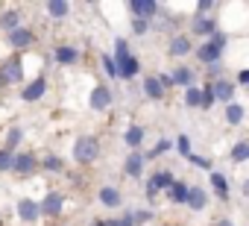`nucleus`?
<instances>
[{"label":"nucleus","instance_id":"f257e3e1","mask_svg":"<svg viewBox=\"0 0 249 226\" xmlns=\"http://www.w3.org/2000/svg\"><path fill=\"white\" fill-rule=\"evenodd\" d=\"M114 65H117V76H123V79H132L141 68V62L129 53V44L123 38H117V44H114Z\"/></svg>","mask_w":249,"mask_h":226},{"label":"nucleus","instance_id":"f03ea898","mask_svg":"<svg viewBox=\"0 0 249 226\" xmlns=\"http://www.w3.org/2000/svg\"><path fill=\"white\" fill-rule=\"evenodd\" d=\"M97 156H100V144H97V138H91V135L76 138V144H73V159H76L79 165H91Z\"/></svg>","mask_w":249,"mask_h":226},{"label":"nucleus","instance_id":"7ed1b4c3","mask_svg":"<svg viewBox=\"0 0 249 226\" xmlns=\"http://www.w3.org/2000/svg\"><path fill=\"white\" fill-rule=\"evenodd\" d=\"M223 47H226V36L223 33H214L202 47H199V62H205V65H217V59H220V53H223Z\"/></svg>","mask_w":249,"mask_h":226},{"label":"nucleus","instance_id":"20e7f679","mask_svg":"<svg viewBox=\"0 0 249 226\" xmlns=\"http://www.w3.org/2000/svg\"><path fill=\"white\" fill-rule=\"evenodd\" d=\"M173 182H176V179H173V173H170V170H159V173H153V176H150V182H147V194H150V197H156V194H159V191H164V188L170 191V185H173Z\"/></svg>","mask_w":249,"mask_h":226},{"label":"nucleus","instance_id":"39448f33","mask_svg":"<svg viewBox=\"0 0 249 226\" xmlns=\"http://www.w3.org/2000/svg\"><path fill=\"white\" fill-rule=\"evenodd\" d=\"M21 76H24V65H21L18 59H9V62H3V68H0V82H3V85L21 82Z\"/></svg>","mask_w":249,"mask_h":226},{"label":"nucleus","instance_id":"423d86ee","mask_svg":"<svg viewBox=\"0 0 249 226\" xmlns=\"http://www.w3.org/2000/svg\"><path fill=\"white\" fill-rule=\"evenodd\" d=\"M62 206H65V194H59V191H50L38 208H41V214H47V217H56V214H62Z\"/></svg>","mask_w":249,"mask_h":226},{"label":"nucleus","instance_id":"0eeeda50","mask_svg":"<svg viewBox=\"0 0 249 226\" xmlns=\"http://www.w3.org/2000/svg\"><path fill=\"white\" fill-rule=\"evenodd\" d=\"M47 91V76H36L30 85H24V91H21V97L27 100V103H33V100H38L41 94Z\"/></svg>","mask_w":249,"mask_h":226},{"label":"nucleus","instance_id":"6e6552de","mask_svg":"<svg viewBox=\"0 0 249 226\" xmlns=\"http://www.w3.org/2000/svg\"><path fill=\"white\" fill-rule=\"evenodd\" d=\"M129 9L135 12V18H144V21H150V18L159 12V3H153V0H132V3H129Z\"/></svg>","mask_w":249,"mask_h":226},{"label":"nucleus","instance_id":"1a4fd4ad","mask_svg":"<svg viewBox=\"0 0 249 226\" xmlns=\"http://www.w3.org/2000/svg\"><path fill=\"white\" fill-rule=\"evenodd\" d=\"M12 170L21 173V176H30V173L36 170V156H33V153H21V156H15V159H12Z\"/></svg>","mask_w":249,"mask_h":226},{"label":"nucleus","instance_id":"9d476101","mask_svg":"<svg viewBox=\"0 0 249 226\" xmlns=\"http://www.w3.org/2000/svg\"><path fill=\"white\" fill-rule=\"evenodd\" d=\"M205 203H208V194H205L199 185L188 188V200H185V206H188L191 211H202V208H205Z\"/></svg>","mask_w":249,"mask_h":226},{"label":"nucleus","instance_id":"9b49d317","mask_svg":"<svg viewBox=\"0 0 249 226\" xmlns=\"http://www.w3.org/2000/svg\"><path fill=\"white\" fill-rule=\"evenodd\" d=\"M108 103H111V91H108L106 85H94V91H91V106H94V109H108Z\"/></svg>","mask_w":249,"mask_h":226},{"label":"nucleus","instance_id":"f8f14e48","mask_svg":"<svg viewBox=\"0 0 249 226\" xmlns=\"http://www.w3.org/2000/svg\"><path fill=\"white\" fill-rule=\"evenodd\" d=\"M33 38H36V36H33L30 30H24V27H18L15 33H9V44H12V47H18V50H21V47H30V44H33Z\"/></svg>","mask_w":249,"mask_h":226},{"label":"nucleus","instance_id":"ddd939ff","mask_svg":"<svg viewBox=\"0 0 249 226\" xmlns=\"http://www.w3.org/2000/svg\"><path fill=\"white\" fill-rule=\"evenodd\" d=\"M214 30H217V21H214V18H208V15L194 18V33H199V36H214Z\"/></svg>","mask_w":249,"mask_h":226},{"label":"nucleus","instance_id":"4468645a","mask_svg":"<svg viewBox=\"0 0 249 226\" xmlns=\"http://www.w3.org/2000/svg\"><path fill=\"white\" fill-rule=\"evenodd\" d=\"M38 214H41V208H38L33 200H21V203H18V217H21V220L30 223V220H36Z\"/></svg>","mask_w":249,"mask_h":226},{"label":"nucleus","instance_id":"2eb2a0df","mask_svg":"<svg viewBox=\"0 0 249 226\" xmlns=\"http://www.w3.org/2000/svg\"><path fill=\"white\" fill-rule=\"evenodd\" d=\"M211 91H214V97H220V100H231V94H234V85H231L229 79H217V82L211 85Z\"/></svg>","mask_w":249,"mask_h":226},{"label":"nucleus","instance_id":"dca6fc26","mask_svg":"<svg viewBox=\"0 0 249 226\" xmlns=\"http://www.w3.org/2000/svg\"><path fill=\"white\" fill-rule=\"evenodd\" d=\"M170 76H173V85H185V88H191V82H194V71H191V68H176Z\"/></svg>","mask_w":249,"mask_h":226},{"label":"nucleus","instance_id":"f3484780","mask_svg":"<svg viewBox=\"0 0 249 226\" xmlns=\"http://www.w3.org/2000/svg\"><path fill=\"white\" fill-rule=\"evenodd\" d=\"M144 162H147V159H144L141 153H132V156L126 159V173H129V176H141V170H144Z\"/></svg>","mask_w":249,"mask_h":226},{"label":"nucleus","instance_id":"a211bd4d","mask_svg":"<svg viewBox=\"0 0 249 226\" xmlns=\"http://www.w3.org/2000/svg\"><path fill=\"white\" fill-rule=\"evenodd\" d=\"M144 91H147L153 100H161V97H164V88H161L159 76H147V82H144Z\"/></svg>","mask_w":249,"mask_h":226},{"label":"nucleus","instance_id":"6ab92c4d","mask_svg":"<svg viewBox=\"0 0 249 226\" xmlns=\"http://www.w3.org/2000/svg\"><path fill=\"white\" fill-rule=\"evenodd\" d=\"M47 12H50V15H53L56 21H62V18H65V15L71 12V6L65 3V0H50V3H47Z\"/></svg>","mask_w":249,"mask_h":226},{"label":"nucleus","instance_id":"aec40b11","mask_svg":"<svg viewBox=\"0 0 249 226\" xmlns=\"http://www.w3.org/2000/svg\"><path fill=\"white\" fill-rule=\"evenodd\" d=\"M170 53H173V56H185V53H191V41H188V36H176L173 44H170Z\"/></svg>","mask_w":249,"mask_h":226},{"label":"nucleus","instance_id":"412c9836","mask_svg":"<svg viewBox=\"0 0 249 226\" xmlns=\"http://www.w3.org/2000/svg\"><path fill=\"white\" fill-rule=\"evenodd\" d=\"M211 185H214V191H217V197H220V200H226V197H229V182H226V176H223V173H211Z\"/></svg>","mask_w":249,"mask_h":226},{"label":"nucleus","instance_id":"4be33fe9","mask_svg":"<svg viewBox=\"0 0 249 226\" xmlns=\"http://www.w3.org/2000/svg\"><path fill=\"white\" fill-rule=\"evenodd\" d=\"M18 21H21V15H18V12H3V15H0V30L15 33V30H18Z\"/></svg>","mask_w":249,"mask_h":226},{"label":"nucleus","instance_id":"5701e85b","mask_svg":"<svg viewBox=\"0 0 249 226\" xmlns=\"http://www.w3.org/2000/svg\"><path fill=\"white\" fill-rule=\"evenodd\" d=\"M100 203L103 206H120V194L106 185V188H100Z\"/></svg>","mask_w":249,"mask_h":226},{"label":"nucleus","instance_id":"b1692460","mask_svg":"<svg viewBox=\"0 0 249 226\" xmlns=\"http://www.w3.org/2000/svg\"><path fill=\"white\" fill-rule=\"evenodd\" d=\"M170 200L173 203H185L188 200V185L185 182H173L170 185Z\"/></svg>","mask_w":249,"mask_h":226},{"label":"nucleus","instance_id":"393cba45","mask_svg":"<svg viewBox=\"0 0 249 226\" xmlns=\"http://www.w3.org/2000/svg\"><path fill=\"white\" fill-rule=\"evenodd\" d=\"M226 121H229V124H240V121H243V106L229 103V109H226Z\"/></svg>","mask_w":249,"mask_h":226},{"label":"nucleus","instance_id":"a878e982","mask_svg":"<svg viewBox=\"0 0 249 226\" xmlns=\"http://www.w3.org/2000/svg\"><path fill=\"white\" fill-rule=\"evenodd\" d=\"M246 159H249V144H246V141L234 144V147H231V162L240 165V162H246Z\"/></svg>","mask_w":249,"mask_h":226},{"label":"nucleus","instance_id":"bb28decb","mask_svg":"<svg viewBox=\"0 0 249 226\" xmlns=\"http://www.w3.org/2000/svg\"><path fill=\"white\" fill-rule=\"evenodd\" d=\"M56 59H59L62 65H73V62H76V50H73V47H59V50H56Z\"/></svg>","mask_w":249,"mask_h":226},{"label":"nucleus","instance_id":"cd10ccee","mask_svg":"<svg viewBox=\"0 0 249 226\" xmlns=\"http://www.w3.org/2000/svg\"><path fill=\"white\" fill-rule=\"evenodd\" d=\"M21 138H24V132H21V130H18V127H12V130H9V132H6V147H3V150H6V153H9V150H12V147H18V144H21Z\"/></svg>","mask_w":249,"mask_h":226},{"label":"nucleus","instance_id":"c85d7f7f","mask_svg":"<svg viewBox=\"0 0 249 226\" xmlns=\"http://www.w3.org/2000/svg\"><path fill=\"white\" fill-rule=\"evenodd\" d=\"M141 141H144V130H141V127H129V130H126V144H129V147H138Z\"/></svg>","mask_w":249,"mask_h":226},{"label":"nucleus","instance_id":"c756f323","mask_svg":"<svg viewBox=\"0 0 249 226\" xmlns=\"http://www.w3.org/2000/svg\"><path fill=\"white\" fill-rule=\"evenodd\" d=\"M91 226H135V217H117V220H94Z\"/></svg>","mask_w":249,"mask_h":226},{"label":"nucleus","instance_id":"7c9ffc66","mask_svg":"<svg viewBox=\"0 0 249 226\" xmlns=\"http://www.w3.org/2000/svg\"><path fill=\"white\" fill-rule=\"evenodd\" d=\"M185 103H188V106H202V88H194V85H191V88L185 91Z\"/></svg>","mask_w":249,"mask_h":226},{"label":"nucleus","instance_id":"2f4dec72","mask_svg":"<svg viewBox=\"0 0 249 226\" xmlns=\"http://www.w3.org/2000/svg\"><path fill=\"white\" fill-rule=\"evenodd\" d=\"M176 147H179V153H182V156H188V159H191V138H188V135H179Z\"/></svg>","mask_w":249,"mask_h":226},{"label":"nucleus","instance_id":"473e14b6","mask_svg":"<svg viewBox=\"0 0 249 226\" xmlns=\"http://www.w3.org/2000/svg\"><path fill=\"white\" fill-rule=\"evenodd\" d=\"M44 168L53 170V173H59V170H62V159H59V156H47V159H44Z\"/></svg>","mask_w":249,"mask_h":226},{"label":"nucleus","instance_id":"72a5a7b5","mask_svg":"<svg viewBox=\"0 0 249 226\" xmlns=\"http://www.w3.org/2000/svg\"><path fill=\"white\" fill-rule=\"evenodd\" d=\"M12 159L15 156H9L6 150H0V170H12Z\"/></svg>","mask_w":249,"mask_h":226},{"label":"nucleus","instance_id":"f704fd0d","mask_svg":"<svg viewBox=\"0 0 249 226\" xmlns=\"http://www.w3.org/2000/svg\"><path fill=\"white\" fill-rule=\"evenodd\" d=\"M103 68H106V74H108V76H117V65H114V59H111V56H103Z\"/></svg>","mask_w":249,"mask_h":226},{"label":"nucleus","instance_id":"c9c22d12","mask_svg":"<svg viewBox=\"0 0 249 226\" xmlns=\"http://www.w3.org/2000/svg\"><path fill=\"white\" fill-rule=\"evenodd\" d=\"M132 30H135V33H147V30H150V21H144V18H135V21H132Z\"/></svg>","mask_w":249,"mask_h":226},{"label":"nucleus","instance_id":"e433bc0d","mask_svg":"<svg viewBox=\"0 0 249 226\" xmlns=\"http://www.w3.org/2000/svg\"><path fill=\"white\" fill-rule=\"evenodd\" d=\"M191 162H194L196 168H202V170H211V162H208L205 156H191Z\"/></svg>","mask_w":249,"mask_h":226},{"label":"nucleus","instance_id":"4c0bfd02","mask_svg":"<svg viewBox=\"0 0 249 226\" xmlns=\"http://www.w3.org/2000/svg\"><path fill=\"white\" fill-rule=\"evenodd\" d=\"M214 100H217V97H214V91H211V85H208V88H202V106H211Z\"/></svg>","mask_w":249,"mask_h":226},{"label":"nucleus","instance_id":"58836bf2","mask_svg":"<svg viewBox=\"0 0 249 226\" xmlns=\"http://www.w3.org/2000/svg\"><path fill=\"white\" fill-rule=\"evenodd\" d=\"M164 150H170V141H159V144H156V147L150 150V156H161Z\"/></svg>","mask_w":249,"mask_h":226},{"label":"nucleus","instance_id":"ea45409f","mask_svg":"<svg viewBox=\"0 0 249 226\" xmlns=\"http://www.w3.org/2000/svg\"><path fill=\"white\" fill-rule=\"evenodd\" d=\"M211 9H214L211 0H202V3H196V12H199V15H205V12H211Z\"/></svg>","mask_w":249,"mask_h":226},{"label":"nucleus","instance_id":"a19ab883","mask_svg":"<svg viewBox=\"0 0 249 226\" xmlns=\"http://www.w3.org/2000/svg\"><path fill=\"white\" fill-rule=\"evenodd\" d=\"M159 82H161V88H170V85H173V76H170V74H161Z\"/></svg>","mask_w":249,"mask_h":226},{"label":"nucleus","instance_id":"79ce46f5","mask_svg":"<svg viewBox=\"0 0 249 226\" xmlns=\"http://www.w3.org/2000/svg\"><path fill=\"white\" fill-rule=\"evenodd\" d=\"M132 217H135V223H147L153 214H150V211H138V214H132Z\"/></svg>","mask_w":249,"mask_h":226},{"label":"nucleus","instance_id":"37998d69","mask_svg":"<svg viewBox=\"0 0 249 226\" xmlns=\"http://www.w3.org/2000/svg\"><path fill=\"white\" fill-rule=\"evenodd\" d=\"M237 82H243V85H249V68H243V71L237 74Z\"/></svg>","mask_w":249,"mask_h":226},{"label":"nucleus","instance_id":"c03bdc74","mask_svg":"<svg viewBox=\"0 0 249 226\" xmlns=\"http://www.w3.org/2000/svg\"><path fill=\"white\" fill-rule=\"evenodd\" d=\"M217 226H234V223H231V220H220Z\"/></svg>","mask_w":249,"mask_h":226},{"label":"nucleus","instance_id":"a18cd8bd","mask_svg":"<svg viewBox=\"0 0 249 226\" xmlns=\"http://www.w3.org/2000/svg\"><path fill=\"white\" fill-rule=\"evenodd\" d=\"M243 194H246V197H249V182H246V185H243Z\"/></svg>","mask_w":249,"mask_h":226}]
</instances>
